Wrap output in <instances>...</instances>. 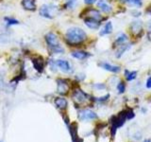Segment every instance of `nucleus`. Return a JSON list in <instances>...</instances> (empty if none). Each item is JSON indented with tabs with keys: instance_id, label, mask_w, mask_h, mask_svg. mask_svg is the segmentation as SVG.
<instances>
[{
	"instance_id": "1",
	"label": "nucleus",
	"mask_w": 151,
	"mask_h": 142,
	"mask_svg": "<svg viewBox=\"0 0 151 142\" xmlns=\"http://www.w3.org/2000/svg\"><path fill=\"white\" fill-rule=\"evenodd\" d=\"M87 34L80 28H70L65 33V40L71 46H78L86 40Z\"/></svg>"
},
{
	"instance_id": "2",
	"label": "nucleus",
	"mask_w": 151,
	"mask_h": 142,
	"mask_svg": "<svg viewBox=\"0 0 151 142\" xmlns=\"http://www.w3.org/2000/svg\"><path fill=\"white\" fill-rule=\"evenodd\" d=\"M126 120H127V112L125 111H122L118 114L117 116H112L110 118V123H111V136L114 137L115 134L117 132L118 128L122 127L124 125V123L126 122Z\"/></svg>"
},
{
	"instance_id": "3",
	"label": "nucleus",
	"mask_w": 151,
	"mask_h": 142,
	"mask_svg": "<svg viewBox=\"0 0 151 142\" xmlns=\"http://www.w3.org/2000/svg\"><path fill=\"white\" fill-rule=\"evenodd\" d=\"M45 41L46 44L49 47V50L52 53H63L64 49L60 46L58 37L54 33L49 32L45 35Z\"/></svg>"
},
{
	"instance_id": "4",
	"label": "nucleus",
	"mask_w": 151,
	"mask_h": 142,
	"mask_svg": "<svg viewBox=\"0 0 151 142\" xmlns=\"http://www.w3.org/2000/svg\"><path fill=\"white\" fill-rule=\"evenodd\" d=\"M40 15L45 17L52 19L54 16H56L57 12H58V8L54 5H42L40 8Z\"/></svg>"
},
{
	"instance_id": "5",
	"label": "nucleus",
	"mask_w": 151,
	"mask_h": 142,
	"mask_svg": "<svg viewBox=\"0 0 151 142\" xmlns=\"http://www.w3.org/2000/svg\"><path fill=\"white\" fill-rule=\"evenodd\" d=\"M73 99L77 103L82 104L88 99V95L85 94L81 89H76L73 93Z\"/></svg>"
},
{
	"instance_id": "6",
	"label": "nucleus",
	"mask_w": 151,
	"mask_h": 142,
	"mask_svg": "<svg viewBox=\"0 0 151 142\" xmlns=\"http://www.w3.org/2000/svg\"><path fill=\"white\" fill-rule=\"evenodd\" d=\"M78 117L80 120H92L97 118V115L91 110H81L78 112Z\"/></svg>"
},
{
	"instance_id": "7",
	"label": "nucleus",
	"mask_w": 151,
	"mask_h": 142,
	"mask_svg": "<svg viewBox=\"0 0 151 142\" xmlns=\"http://www.w3.org/2000/svg\"><path fill=\"white\" fill-rule=\"evenodd\" d=\"M84 14L86 15L87 18L96 19V20H97V21H101L102 18H103L102 15H101V13L99 12L97 9H93V8L87 9L86 11H84Z\"/></svg>"
},
{
	"instance_id": "8",
	"label": "nucleus",
	"mask_w": 151,
	"mask_h": 142,
	"mask_svg": "<svg viewBox=\"0 0 151 142\" xmlns=\"http://www.w3.org/2000/svg\"><path fill=\"white\" fill-rule=\"evenodd\" d=\"M56 65L58 66V67L61 70L63 71L65 73H70L72 72V66L69 64L68 61L66 60H57L56 62Z\"/></svg>"
},
{
	"instance_id": "9",
	"label": "nucleus",
	"mask_w": 151,
	"mask_h": 142,
	"mask_svg": "<svg viewBox=\"0 0 151 142\" xmlns=\"http://www.w3.org/2000/svg\"><path fill=\"white\" fill-rule=\"evenodd\" d=\"M31 62H32V64L34 66V68L39 71V72H42L44 71V68H45V61L44 59L42 58V57H33L31 59Z\"/></svg>"
},
{
	"instance_id": "10",
	"label": "nucleus",
	"mask_w": 151,
	"mask_h": 142,
	"mask_svg": "<svg viewBox=\"0 0 151 142\" xmlns=\"http://www.w3.org/2000/svg\"><path fill=\"white\" fill-rule=\"evenodd\" d=\"M57 83H58V92L60 94L65 95V94L68 93L70 86H69V83L66 82L65 80L59 79L58 80H57Z\"/></svg>"
},
{
	"instance_id": "11",
	"label": "nucleus",
	"mask_w": 151,
	"mask_h": 142,
	"mask_svg": "<svg viewBox=\"0 0 151 142\" xmlns=\"http://www.w3.org/2000/svg\"><path fill=\"white\" fill-rule=\"evenodd\" d=\"M99 66L102 67L103 69H105L107 71H110V72H112V73H118L120 72V66L118 65H113V64H111L109 63H106V62H102V63L99 64Z\"/></svg>"
},
{
	"instance_id": "12",
	"label": "nucleus",
	"mask_w": 151,
	"mask_h": 142,
	"mask_svg": "<svg viewBox=\"0 0 151 142\" xmlns=\"http://www.w3.org/2000/svg\"><path fill=\"white\" fill-rule=\"evenodd\" d=\"M84 23L89 28H92V30H97V28L100 27V21H97V20H96V19L85 17Z\"/></svg>"
},
{
	"instance_id": "13",
	"label": "nucleus",
	"mask_w": 151,
	"mask_h": 142,
	"mask_svg": "<svg viewBox=\"0 0 151 142\" xmlns=\"http://www.w3.org/2000/svg\"><path fill=\"white\" fill-rule=\"evenodd\" d=\"M69 131H70L71 136H72L73 142H82V140L79 139L78 136V125H77V123H73V124H71L69 126Z\"/></svg>"
},
{
	"instance_id": "14",
	"label": "nucleus",
	"mask_w": 151,
	"mask_h": 142,
	"mask_svg": "<svg viewBox=\"0 0 151 142\" xmlns=\"http://www.w3.org/2000/svg\"><path fill=\"white\" fill-rule=\"evenodd\" d=\"M73 58L75 59H78V60H85L89 58L91 54L88 53L86 51H83V50H76V51H73L72 53H71Z\"/></svg>"
},
{
	"instance_id": "15",
	"label": "nucleus",
	"mask_w": 151,
	"mask_h": 142,
	"mask_svg": "<svg viewBox=\"0 0 151 142\" xmlns=\"http://www.w3.org/2000/svg\"><path fill=\"white\" fill-rule=\"evenodd\" d=\"M22 6L27 11H35L36 0H22Z\"/></svg>"
},
{
	"instance_id": "16",
	"label": "nucleus",
	"mask_w": 151,
	"mask_h": 142,
	"mask_svg": "<svg viewBox=\"0 0 151 142\" xmlns=\"http://www.w3.org/2000/svg\"><path fill=\"white\" fill-rule=\"evenodd\" d=\"M97 7L105 13H109L111 12V7L105 1V0H99L97 3Z\"/></svg>"
},
{
	"instance_id": "17",
	"label": "nucleus",
	"mask_w": 151,
	"mask_h": 142,
	"mask_svg": "<svg viewBox=\"0 0 151 142\" xmlns=\"http://www.w3.org/2000/svg\"><path fill=\"white\" fill-rule=\"evenodd\" d=\"M111 32H112V23L111 21H109L102 28V30L100 31V35L101 36L108 35V34H111Z\"/></svg>"
},
{
	"instance_id": "18",
	"label": "nucleus",
	"mask_w": 151,
	"mask_h": 142,
	"mask_svg": "<svg viewBox=\"0 0 151 142\" xmlns=\"http://www.w3.org/2000/svg\"><path fill=\"white\" fill-rule=\"evenodd\" d=\"M129 47H130V45L129 44H123V45L118 46V49H117L115 56L117 57V58H120V57L123 54H124L127 49H129Z\"/></svg>"
},
{
	"instance_id": "19",
	"label": "nucleus",
	"mask_w": 151,
	"mask_h": 142,
	"mask_svg": "<svg viewBox=\"0 0 151 142\" xmlns=\"http://www.w3.org/2000/svg\"><path fill=\"white\" fill-rule=\"evenodd\" d=\"M55 104L59 109H65L67 107V101L64 98H57L55 99Z\"/></svg>"
},
{
	"instance_id": "20",
	"label": "nucleus",
	"mask_w": 151,
	"mask_h": 142,
	"mask_svg": "<svg viewBox=\"0 0 151 142\" xmlns=\"http://www.w3.org/2000/svg\"><path fill=\"white\" fill-rule=\"evenodd\" d=\"M131 30H132V32L135 33V34H137V33H140L141 30H142V22H140V21L132 22Z\"/></svg>"
},
{
	"instance_id": "21",
	"label": "nucleus",
	"mask_w": 151,
	"mask_h": 142,
	"mask_svg": "<svg viewBox=\"0 0 151 142\" xmlns=\"http://www.w3.org/2000/svg\"><path fill=\"white\" fill-rule=\"evenodd\" d=\"M127 41V35L124 34V33H121L119 36H117L116 40L114 42V46H120V45H123V44H125Z\"/></svg>"
},
{
	"instance_id": "22",
	"label": "nucleus",
	"mask_w": 151,
	"mask_h": 142,
	"mask_svg": "<svg viewBox=\"0 0 151 142\" xmlns=\"http://www.w3.org/2000/svg\"><path fill=\"white\" fill-rule=\"evenodd\" d=\"M125 77L127 80L131 82L136 79L137 77V71H129V70H125Z\"/></svg>"
},
{
	"instance_id": "23",
	"label": "nucleus",
	"mask_w": 151,
	"mask_h": 142,
	"mask_svg": "<svg viewBox=\"0 0 151 142\" xmlns=\"http://www.w3.org/2000/svg\"><path fill=\"white\" fill-rule=\"evenodd\" d=\"M117 91L120 94H123L126 91V85L123 82H119V83L117 84Z\"/></svg>"
},
{
	"instance_id": "24",
	"label": "nucleus",
	"mask_w": 151,
	"mask_h": 142,
	"mask_svg": "<svg viewBox=\"0 0 151 142\" xmlns=\"http://www.w3.org/2000/svg\"><path fill=\"white\" fill-rule=\"evenodd\" d=\"M76 4H77V0H66L65 7L68 9H73L76 6Z\"/></svg>"
},
{
	"instance_id": "25",
	"label": "nucleus",
	"mask_w": 151,
	"mask_h": 142,
	"mask_svg": "<svg viewBox=\"0 0 151 142\" xmlns=\"http://www.w3.org/2000/svg\"><path fill=\"white\" fill-rule=\"evenodd\" d=\"M5 21L7 22L8 25L12 26V25H17L19 24V21L16 20V19H13V18H9V17H6L5 18Z\"/></svg>"
},
{
	"instance_id": "26",
	"label": "nucleus",
	"mask_w": 151,
	"mask_h": 142,
	"mask_svg": "<svg viewBox=\"0 0 151 142\" xmlns=\"http://www.w3.org/2000/svg\"><path fill=\"white\" fill-rule=\"evenodd\" d=\"M126 112H127V120H132V118L135 117V114H134L133 110H131V109H127V110H126Z\"/></svg>"
},
{
	"instance_id": "27",
	"label": "nucleus",
	"mask_w": 151,
	"mask_h": 142,
	"mask_svg": "<svg viewBox=\"0 0 151 142\" xmlns=\"http://www.w3.org/2000/svg\"><path fill=\"white\" fill-rule=\"evenodd\" d=\"M129 2L132 5H134L136 7L142 6V0H129Z\"/></svg>"
},
{
	"instance_id": "28",
	"label": "nucleus",
	"mask_w": 151,
	"mask_h": 142,
	"mask_svg": "<svg viewBox=\"0 0 151 142\" xmlns=\"http://www.w3.org/2000/svg\"><path fill=\"white\" fill-rule=\"evenodd\" d=\"M146 88H151V77L147 78V80H146Z\"/></svg>"
},
{
	"instance_id": "29",
	"label": "nucleus",
	"mask_w": 151,
	"mask_h": 142,
	"mask_svg": "<svg viewBox=\"0 0 151 142\" xmlns=\"http://www.w3.org/2000/svg\"><path fill=\"white\" fill-rule=\"evenodd\" d=\"M94 87L97 88V89H104L105 88V85H104L103 83H96V85H94Z\"/></svg>"
},
{
	"instance_id": "30",
	"label": "nucleus",
	"mask_w": 151,
	"mask_h": 142,
	"mask_svg": "<svg viewBox=\"0 0 151 142\" xmlns=\"http://www.w3.org/2000/svg\"><path fill=\"white\" fill-rule=\"evenodd\" d=\"M132 14H133V16L138 17V16L141 15V12L139 11H132Z\"/></svg>"
},
{
	"instance_id": "31",
	"label": "nucleus",
	"mask_w": 151,
	"mask_h": 142,
	"mask_svg": "<svg viewBox=\"0 0 151 142\" xmlns=\"http://www.w3.org/2000/svg\"><path fill=\"white\" fill-rule=\"evenodd\" d=\"M96 0H84L85 4H88V5H91V4H93L94 2H96Z\"/></svg>"
},
{
	"instance_id": "32",
	"label": "nucleus",
	"mask_w": 151,
	"mask_h": 142,
	"mask_svg": "<svg viewBox=\"0 0 151 142\" xmlns=\"http://www.w3.org/2000/svg\"><path fill=\"white\" fill-rule=\"evenodd\" d=\"M144 142H151V140H150V139H145Z\"/></svg>"
},
{
	"instance_id": "33",
	"label": "nucleus",
	"mask_w": 151,
	"mask_h": 142,
	"mask_svg": "<svg viewBox=\"0 0 151 142\" xmlns=\"http://www.w3.org/2000/svg\"><path fill=\"white\" fill-rule=\"evenodd\" d=\"M122 2H129V0H121Z\"/></svg>"
}]
</instances>
